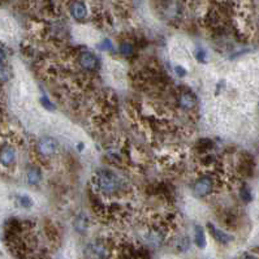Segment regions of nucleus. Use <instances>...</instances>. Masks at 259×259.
Masks as SVG:
<instances>
[{"label":"nucleus","instance_id":"17","mask_svg":"<svg viewBox=\"0 0 259 259\" xmlns=\"http://www.w3.org/2000/svg\"><path fill=\"white\" fill-rule=\"evenodd\" d=\"M0 78H1L3 84H5L9 80V67H7L5 63H1V67H0Z\"/></svg>","mask_w":259,"mask_h":259},{"label":"nucleus","instance_id":"3","mask_svg":"<svg viewBox=\"0 0 259 259\" xmlns=\"http://www.w3.org/2000/svg\"><path fill=\"white\" fill-rule=\"evenodd\" d=\"M215 190V178L211 174H203L193 184V193L198 198H205L212 194Z\"/></svg>","mask_w":259,"mask_h":259},{"label":"nucleus","instance_id":"7","mask_svg":"<svg viewBox=\"0 0 259 259\" xmlns=\"http://www.w3.org/2000/svg\"><path fill=\"white\" fill-rule=\"evenodd\" d=\"M0 160L3 167H12L16 163V149L9 143H4L1 146L0 151Z\"/></svg>","mask_w":259,"mask_h":259},{"label":"nucleus","instance_id":"13","mask_svg":"<svg viewBox=\"0 0 259 259\" xmlns=\"http://www.w3.org/2000/svg\"><path fill=\"white\" fill-rule=\"evenodd\" d=\"M240 197L242 199L245 203L251 202V199H253V193H251V189L247 185H242V187L240 188Z\"/></svg>","mask_w":259,"mask_h":259},{"label":"nucleus","instance_id":"12","mask_svg":"<svg viewBox=\"0 0 259 259\" xmlns=\"http://www.w3.org/2000/svg\"><path fill=\"white\" fill-rule=\"evenodd\" d=\"M194 242L199 249H205L206 247V235H205L203 228L199 227V225H197L194 229Z\"/></svg>","mask_w":259,"mask_h":259},{"label":"nucleus","instance_id":"15","mask_svg":"<svg viewBox=\"0 0 259 259\" xmlns=\"http://www.w3.org/2000/svg\"><path fill=\"white\" fill-rule=\"evenodd\" d=\"M17 203H18L21 207H24V208H30V207L33 206V199L26 194L18 195V197H17Z\"/></svg>","mask_w":259,"mask_h":259},{"label":"nucleus","instance_id":"21","mask_svg":"<svg viewBox=\"0 0 259 259\" xmlns=\"http://www.w3.org/2000/svg\"><path fill=\"white\" fill-rule=\"evenodd\" d=\"M174 70H176L177 76H180V77H185V76H187V69L182 68V67H180V65H177V67L174 68Z\"/></svg>","mask_w":259,"mask_h":259},{"label":"nucleus","instance_id":"1","mask_svg":"<svg viewBox=\"0 0 259 259\" xmlns=\"http://www.w3.org/2000/svg\"><path fill=\"white\" fill-rule=\"evenodd\" d=\"M94 185L99 193L105 197H119L126 189V184L124 178H121L114 171L102 168L98 170L94 174Z\"/></svg>","mask_w":259,"mask_h":259},{"label":"nucleus","instance_id":"8","mask_svg":"<svg viewBox=\"0 0 259 259\" xmlns=\"http://www.w3.org/2000/svg\"><path fill=\"white\" fill-rule=\"evenodd\" d=\"M207 229H208V232L211 233V236H212L219 243H222V245H228V243L233 240V237H232L229 233L219 229V228L215 227L212 223H207Z\"/></svg>","mask_w":259,"mask_h":259},{"label":"nucleus","instance_id":"4","mask_svg":"<svg viewBox=\"0 0 259 259\" xmlns=\"http://www.w3.org/2000/svg\"><path fill=\"white\" fill-rule=\"evenodd\" d=\"M77 64L85 72H97L98 68H99L98 57L93 52H89V51H84V52L78 53Z\"/></svg>","mask_w":259,"mask_h":259},{"label":"nucleus","instance_id":"19","mask_svg":"<svg viewBox=\"0 0 259 259\" xmlns=\"http://www.w3.org/2000/svg\"><path fill=\"white\" fill-rule=\"evenodd\" d=\"M99 49L103 50V51H107V50H112L114 49V45H112V42L109 41V39H104V41L102 42L101 45L98 46Z\"/></svg>","mask_w":259,"mask_h":259},{"label":"nucleus","instance_id":"16","mask_svg":"<svg viewBox=\"0 0 259 259\" xmlns=\"http://www.w3.org/2000/svg\"><path fill=\"white\" fill-rule=\"evenodd\" d=\"M120 51H121L122 55H125V56H129V55H132L134 51V47L132 43H129V42H124V43H121L120 45Z\"/></svg>","mask_w":259,"mask_h":259},{"label":"nucleus","instance_id":"2","mask_svg":"<svg viewBox=\"0 0 259 259\" xmlns=\"http://www.w3.org/2000/svg\"><path fill=\"white\" fill-rule=\"evenodd\" d=\"M114 249L107 240L97 239L90 241L84 249L85 259H111Z\"/></svg>","mask_w":259,"mask_h":259},{"label":"nucleus","instance_id":"11","mask_svg":"<svg viewBox=\"0 0 259 259\" xmlns=\"http://www.w3.org/2000/svg\"><path fill=\"white\" fill-rule=\"evenodd\" d=\"M26 178H28V182L30 185H38L42 180V171L41 168L38 167H30L28 170V173H26Z\"/></svg>","mask_w":259,"mask_h":259},{"label":"nucleus","instance_id":"9","mask_svg":"<svg viewBox=\"0 0 259 259\" xmlns=\"http://www.w3.org/2000/svg\"><path fill=\"white\" fill-rule=\"evenodd\" d=\"M70 15H72L74 20H85L86 16H87V7L82 1H74V3L70 4Z\"/></svg>","mask_w":259,"mask_h":259},{"label":"nucleus","instance_id":"10","mask_svg":"<svg viewBox=\"0 0 259 259\" xmlns=\"http://www.w3.org/2000/svg\"><path fill=\"white\" fill-rule=\"evenodd\" d=\"M73 227L80 235H85L87 229H89V218L85 214H82V212L78 214L73 220Z\"/></svg>","mask_w":259,"mask_h":259},{"label":"nucleus","instance_id":"14","mask_svg":"<svg viewBox=\"0 0 259 259\" xmlns=\"http://www.w3.org/2000/svg\"><path fill=\"white\" fill-rule=\"evenodd\" d=\"M212 146H214V142L211 141V139L202 138V139H199L198 143H197V149H198L199 151H202V153H207V151L212 149Z\"/></svg>","mask_w":259,"mask_h":259},{"label":"nucleus","instance_id":"18","mask_svg":"<svg viewBox=\"0 0 259 259\" xmlns=\"http://www.w3.org/2000/svg\"><path fill=\"white\" fill-rule=\"evenodd\" d=\"M194 56L195 59H197V61H199V63H206V59H207V53L205 50L202 49H197L195 50V52H194Z\"/></svg>","mask_w":259,"mask_h":259},{"label":"nucleus","instance_id":"20","mask_svg":"<svg viewBox=\"0 0 259 259\" xmlns=\"http://www.w3.org/2000/svg\"><path fill=\"white\" fill-rule=\"evenodd\" d=\"M41 103L43 107H46V108L49 109V111H51V109H55V105L50 102V99L47 97H42L41 98Z\"/></svg>","mask_w":259,"mask_h":259},{"label":"nucleus","instance_id":"5","mask_svg":"<svg viewBox=\"0 0 259 259\" xmlns=\"http://www.w3.org/2000/svg\"><path fill=\"white\" fill-rule=\"evenodd\" d=\"M36 150L42 156H52L59 150V142L52 137H42L36 143Z\"/></svg>","mask_w":259,"mask_h":259},{"label":"nucleus","instance_id":"6","mask_svg":"<svg viewBox=\"0 0 259 259\" xmlns=\"http://www.w3.org/2000/svg\"><path fill=\"white\" fill-rule=\"evenodd\" d=\"M176 102H177V104L180 108L185 109V111H190L197 105L198 103V99L195 97L194 94L191 93V91H180L177 94V97H176Z\"/></svg>","mask_w":259,"mask_h":259}]
</instances>
